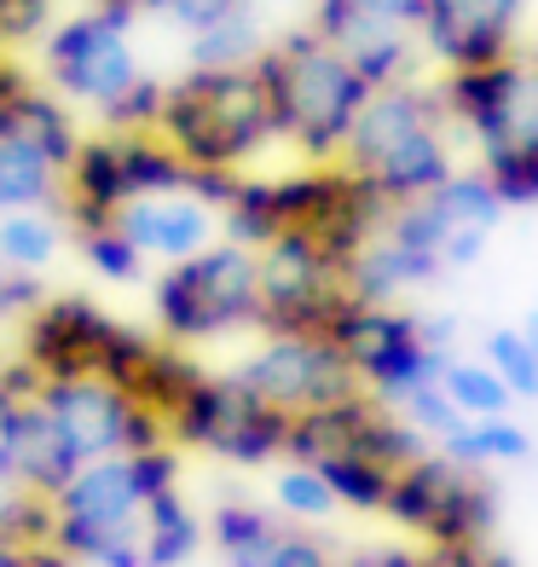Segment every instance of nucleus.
Returning a JSON list of instances; mask_svg holds the SVG:
<instances>
[{"instance_id": "393cba45", "label": "nucleus", "mask_w": 538, "mask_h": 567, "mask_svg": "<svg viewBox=\"0 0 538 567\" xmlns=\"http://www.w3.org/2000/svg\"><path fill=\"white\" fill-rule=\"evenodd\" d=\"M197 550H203V522L174 486V493H163L145 509V561L151 567H186Z\"/></svg>"}, {"instance_id": "9d476101", "label": "nucleus", "mask_w": 538, "mask_h": 567, "mask_svg": "<svg viewBox=\"0 0 538 567\" xmlns=\"http://www.w3.org/2000/svg\"><path fill=\"white\" fill-rule=\"evenodd\" d=\"M127 30H134V12H111V7L75 12L46 30L41 64L64 105H87L99 116L116 93L139 82L145 70L134 59V47H127Z\"/></svg>"}, {"instance_id": "ea45409f", "label": "nucleus", "mask_w": 538, "mask_h": 567, "mask_svg": "<svg viewBox=\"0 0 538 567\" xmlns=\"http://www.w3.org/2000/svg\"><path fill=\"white\" fill-rule=\"evenodd\" d=\"M41 301H46L41 278H30V272H12L7 261H0V324H23V319H30Z\"/></svg>"}, {"instance_id": "58836bf2", "label": "nucleus", "mask_w": 538, "mask_h": 567, "mask_svg": "<svg viewBox=\"0 0 538 567\" xmlns=\"http://www.w3.org/2000/svg\"><path fill=\"white\" fill-rule=\"evenodd\" d=\"M337 567H423V545H405V538H365V545L337 550Z\"/></svg>"}, {"instance_id": "37998d69", "label": "nucleus", "mask_w": 538, "mask_h": 567, "mask_svg": "<svg viewBox=\"0 0 538 567\" xmlns=\"http://www.w3.org/2000/svg\"><path fill=\"white\" fill-rule=\"evenodd\" d=\"M486 238H493V231H475V226H452V231H446V244H441V267H446V272H469V267L480 261Z\"/></svg>"}, {"instance_id": "a211bd4d", "label": "nucleus", "mask_w": 538, "mask_h": 567, "mask_svg": "<svg viewBox=\"0 0 538 567\" xmlns=\"http://www.w3.org/2000/svg\"><path fill=\"white\" fill-rule=\"evenodd\" d=\"M441 272H446V267H441V255L400 244L394 231H376V238L348 261V296L394 307V301H405L412 290H423V284H434Z\"/></svg>"}, {"instance_id": "b1692460", "label": "nucleus", "mask_w": 538, "mask_h": 567, "mask_svg": "<svg viewBox=\"0 0 538 567\" xmlns=\"http://www.w3.org/2000/svg\"><path fill=\"white\" fill-rule=\"evenodd\" d=\"M313 470L330 481L337 504L353 509V515H382V504H389V486H394V475H400V470H389V463H376V457H365V452H330V457L313 463Z\"/></svg>"}, {"instance_id": "c03bdc74", "label": "nucleus", "mask_w": 538, "mask_h": 567, "mask_svg": "<svg viewBox=\"0 0 538 567\" xmlns=\"http://www.w3.org/2000/svg\"><path fill=\"white\" fill-rule=\"evenodd\" d=\"M0 567H41V545H12V538H0Z\"/></svg>"}, {"instance_id": "7c9ffc66", "label": "nucleus", "mask_w": 538, "mask_h": 567, "mask_svg": "<svg viewBox=\"0 0 538 567\" xmlns=\"http://www.w3.org/2000/svg\"><path fill=\"white\" fill-rule=\"evenodd\" d=\"M163 99H168V82L163 75H139L127 93H116L99 122H105V134H157L163 122Z\"/></svg>"}, {"instance_id": "4c0bfd02", "label": "nucleus", "mask_w": 538, "mask_h": 567, "mask_svg": "<svg viewBox=\"0 0 538 567\" xmlns=\"http://www.w3.org/2000/svg\"><path fill=\"white\" fill-rule=\"evenodd\" d=\"M480 168L493 174V186L509 209H532L538 203V151L532 157H498V163H480Z\"/></svg>"}, {"instance_id": "c756f323", "label": "nucleus", "mask_w": 538, "mask_h": 567, "mask_svg": "<svg viewBox=\"0 0 538 567\" xmlns=\"http://www.w3.org/2000/svg\"><path fill=\"white\" fill-rule=\"evenodd\" d=\"M261 23H255V12H232L226 23H215V30L192 35V64L197 70H249L255 59H261Z\"/></svg>"}, {"instance_id": "dca6fc26", "label": "nucleus", "mask_w": 538, "mask_h": 567, "mask_svg": "<svg viewBox=\"0 0 538 567\" xmlns=\"http://www.w3.org/2000/svg\"><path fill=\"white\" fill-rule=\"evenodd\" d=\"M122 231L139 244L145 261H192L197 249H209L220 238V215L209 209L203 197L192 192H163V197H139V203H127V209L116 215Z\"/></svg>"}, {"instance_id": "412c9836", "label": "nucleus", "mask_w": 538, "mask_h": 567, "mask_svg": "<svg viewBox=\"0 0 538 567\" xmlns=\"http://www.w3.org/2000/svg\"><path fill=\"white\" fill-rule=\"evenodd\" d=\"M203 377H209V371H203L197 359H192V348H179V342H163V337H157V348L145 353V365L134 371V382H127V394H134L145 411H157V417L168 423L174 405L186 400Z\"/></svg>"}, {"instance_id": "9b49d317", "label": "nucleus", "mask_w": 538, "mask_h": 567, "mask_svg": "<svg viewBox=\"0 0 538 567\" xmlns=\"http://www.w3.org/2000/svg\"><path fill=\"white\" fill-rule=\"evenodd\" d=\"M41 405L53 411L64 446L82 463L168 441V423L157 411H145L127 389H116L111 377H53V382H41Z\"/></svg>"}, {"instance_id": "423d86ee", "label": "nucleus", "mask_w": 538, "mask_h": 567, "mask_svg": "<svg viewBox=\"0 0 538 567\" xmlns=\"http://www.w3.org/2000/svg\"><path fill=\"white\" fill-rule=\"evenodd\" d=\"M290 411H278L272 400H261L249 382L232 377H203L197 389L174 405L168 417V441L203 452V457H220V463H238V470H267V463L284 457L290 446Z\"/></svg>"}, {"instance_id": "f3484780", "label": "nucleus", "mask_w": 538, "mask_h": 567, "mask_svg": "<svg viewBox=\"0 0 538 567\" xmlns=\"http://www.w3.org/2000/svg\"><path fill=\"white\" fill-rule=\"evenodd\" d=\"M64 163L35 140V127L12 105H0V215L12 209H59L64 203Z\"/></svg>"}, {"instance_id": "a19ab883", "label": "nucleus", "mask_w": 538, "mask_h": 567, "mask_svg": "<svg viewBox=\"0 0 538 567\" xmlns=\"http://www.w3.org/2000/svg\"><path fill=\"white\" fill-rule=\"evenodd\" d=\"M53 18V0H0V47L35 41Z\"/></svg>"}, {"instance_id": "aec40b11", "label": "nucleus", "mask_w": 538, "mask_h": 567, "mask_svg": "<svg viewBox=\"0 0 538 567\" xmlns=\"http://www.w3.org/2000/svg\"><path fill=\"white\" fill-rule=\"evenodd\" d=\"M284 515L267 509V504H255V498H226L215 509V522H209V538H215V550H220V567H267L272 550H278V538H284Z\"/></svg>"}, {"instance_id": "e433bc0d", "label": "nucleus", "mask_w": 538, "mask_h": 567, "mask_svg": "<svg viewBox=\"0 0 538 567\" xmlns=\"http://www.w3.org/2000/svg\"><path fill=\"white\" fill-rule=\"evenodd\" d=\"M249 0H145V12H163L174 18L186 35H203V30H215V23H226L232 12H244Z\"/></svg>"}, {"instance_id": "1a4fd4ad", "label": "nucleus", "mask_w": 538, "mask_h": 567, "mask_svg": "<svg viewBox=\"0 0 538 567\" xmlns=\"http://www.w3.org/2000/svg\"><path fill=\"white\" fill-rule=\"evenodd\" d=\"M446 116L475 140L480 163L538 151V59H504L486 70H446Z\"/></svg>"}, {"instance_id": "72a5a7b5", "label": "nucleus", "mask_w": 538, "mask_h": 567, "mask_svg": "<svg viewBox=\"0 0 538 567\" xmlns=\"http://www.w3.org/2000/svg\"><path fill=\"white\" fill-rule=\"evenodd\" d=\"M0 538L12 545H53L59 538V509L41 493H7L0 498Z\"/></svg>"}, {"instance_id": "f8f14e48", "label": "nucleus", "mask_w": 538, "mask_h": 567, "mask_svg": "<svg viewBox=\"0 0 538 567\" xmlns=\"http://www.w3.org/2000/svg\"><path fill=\"white\" fill-rule=\"evenodd\" d=\"M261 255V319L255 330H324L348 301V272L313 231H278Z\"/></svg>"}, {"instance_id": "79ce46f5", "label": "nucleus", "mask_w": 538, "mask_h": 567, "mask_svg": "<svg viewBox=\"0 0 538 567\" xmlns=\"http://www.w3.org/2000/svg\"><path fill=\"white\" fill-rule=\"evenodd\" d=\"M423 567H509L493 545H423Z\"/></svg>"}, {"instance_id": "7ed1b4c3", "label": "nucleus", "mask_w": 538, "mask_h": 567, "mask_svg": "<svg viewBox=\"0 0 538 567\" xmlns=\"http://www.w3.org/2000/svg\"><path fill=\"white\" fill-rule=\"evenodd\" d=\"M157 134L179 151L186 168H232L244 174L278 140L272 99L261 70H186L168 82Z\"/></svg>"}, {"instance_id": "2f4dec72", "label": "nucleus", "mask_w": 538, "mask_h": 567, "mask_svg": "<svg viewBox=\"0 0 538 567\" xmlns=\"http://www.w3.org/2000/svg\"><path fill=\"white\" fill-rule=\"evenodd\" d=\"M486 365H493L516 400H538V348L527 342L521 324H504L486 337Z\"/></svg>"}, {"instance_id": "bb28decb", "label": "nucleus", "mask_w": 538, "mask_h": 567, "mask_svg": "<svg viewBox=\"0 0 538 567\" xmlns=\"http://www.w3.org/2000/svg\"><path fill=\"white\" fill-rule=\"evenodd\" d=\"M428 203L441 209L446 226H475V231H493V226L504 220V209H509V203L498 197V186H493V174H486V168H457Z\"/></svg>"}, {"instance_id": "6ab92c4d", "label": "nucleus", "mask_w": 538, "mask_h": 567, "mask_svg": "<svg viewBox=\"0 0 538 567\" xmlns=\"http://www.w3.org/2000/svg\"><path fill=\"white\" fill-rule=\"evenodd\" d=\"M423 23V0H319L313 12V30L324 41H337L342 53L365 47L376 35H400V30H417Z\"/></svg>"}, {"instance_id": "a878e982", "label": "nucleus", "mask_w": 538, "mask_h": 567, "mask_svg": "<svg viewBox=\"0 0 538 567\" xmlns=\"http://www.w3.org/2000/svg\"><path fill=\"white\" fill-rule=\"evenodd\" d=\"M441 389L452 394V405L464 411L469 423H480V417H509V411L521 405L516 394H509V382L486 365V359H446Z\"/></svg>"}, {"instance_id": "c85d7f7f", "label": "nucleus", "mask_w": 538, "mask_h": 567, "mask_svg": "<svg viewBox=\"0 0 538 567\" xmlns=\"http://www.w3.org/2000/svg\"><path fill=\"white\" fill-rule=\"evenodd\" d=\"M272 509L284 515V522H301V527H324L330 515H337V493H330V481L313 470V463H290L284 457V470H278L272 481Z\"/></svg>"}, {"instance_id": "f704fd0d", "label": "nucleus", "mask_w": 538, "mask_h": 567, "mask_svg": "<svg viewBox=\"0 0 538 567\" xmlns=\"http://www.w3.org/2000/svg\"><path fill=\"white\" fill-rule=\"evenodd\" d=\"M394 411H400V417H405V423H412V429L423 434L428 446H441V441H446L452 429H464V423H469L464 411L452 405V394L441 389V382H428V389H417L412 400H400Z\"/></svg>"}, {"instance_id": "f03ea898", "label": "nucleus", "mask_w": 538, "mask_h": 567, "mask_svg": "<svg viewBox=\"0 0 538 567\" xmlns=\"http://www.w3.org/2000/svg\"><path fill=\"white\" fill-rule=\"evenodd\" d=\"M255 70L267 82L278 140L301 151L307 163H342V145L371 99L365 75L353 70L342 47L324 41L319 30H296L284 41H272L255 59Z\"/></svg>"}, {"instance_id": "ddd939ff", "label": "nucleus", "mask_w": 538, "mask_h": 567, "mask_svg": "<svg viewBox=\"0 0 538 567\" xmlns=\"http://www.w3.org/2000/svg\"><path fill=\"white\" fill-rule=\"evenodd\" d=\"M238 377L278 411H290V417H307V411H324L359 394L353 365L324 330H272L238 365Z\"/></svg>"}, {"instance_id": "a18cd8bd", "label": "nucleus", "mask_w": 538, "mask_h": 567, "mask_svg": "<svg viewBox=\"0 0 538 567\" xmlns=\"http://www.w3.org/2000/svg\"><path fill=\"white\" fill-rule=\"evenodd\" d=\"M521 330H527V342H532V348H538V307H532V313H527V319H521Z\"/></svg>"}, {"instance_id": "473e14b6", "label": "nucleus", "mask_w": 538, "mask_h": 567, "mask_svg": "<svg viewBox=\"0 0 538 567\" xmlns=\"http://www.w3.org/2000/svg\"><path fill=\"white\" fill-rule=\"evenodd\" d=\"M353 70L365 75V87H400V82H412V30H400V35H376L365 47H353Z\"/></svg>"}, {"instance_id": "39448f33", "label": "nucleus", "mask_w": 538, "mask_h": 567, "mask_svg": "<svg viewBox=\"0 0 538 567\" xmlns=\"http://www.w3.org/2000/svg\"><path fill=\"white\" fill-rule=\"evenodd\" d=\"M324 337L342 348V359L359 377V389L376 394L382 405H400L417 389H428V382H441L446 359H452L441 348H428L423 313H412V307H400V301L382 307V301L348 296L337 307V319L324 324Z\"/></svg>"}, {"instance_id": "4468645a", "label": "nucleus", "mask_w": 538, "mask_h": 567, "mask_svg": "<svg viewBox=\"0 0 538 567\" xmlns=\"http://www.w3.org/2000/svg\"><path fill=\"white\" fill-rule=\"evenodd\" d=\"M122 319H111L93 296H46L18 324V359L41 382L53 377H105Z\"/></svg>"}, {"instance_id": "6e6552de", "label": "nucleus", "mask_w": 538, "mask_h": 567, "mask_svg": "<svg viewBox=\"0 0 538 567\" xmlns=\"http://www.w3.org/2000/svg\"><path fill=\"white\" fill-rule=\"evenodd\" d=\"M382 515L417 545H493L498 493L480 481V470H464L446 452H423L394 475Z\"/></svg>"}, {"instance_id": "5701e85b", "label": "nucleus", "mask_w": 538, "mask_h": 567, "mask_svg": "<svg viewBox=\"0 0 538 567\" xmlns=\"http://www.w3.org/2000/svg\"><path fill=\"white\" fill-rule=\"evenodd\" d=\"M434 452H446L452 463H464V470H493V463H527L532 434L516 423V411H509V417H480V423L452 429Z\"/></svg>"}, {"instance_id": "cd10ccee", "label": "nucleus", "mask_w": 538, "mask_h": 567, "mask_svg": "<svg viewBox=\"0 0 538 567\" xmlns=\"http://www.w3.org/2000/svg\"><path fill=\"white\" fill-rule=\"evenodd\" d=\"M70 238H75L82 261H87L99 278H111V284H134V278H145V255H139V244L122 231L116 215H111V220H75V226H70Z\"/></svg>"}, {"instance_id": "f257e3e1", "label": "nucleus", "mask_w": 538, "mask_h": 567, "mask_svg": "<svg viewBox=\"0 0 538 567\" xmlns=\"http://www.w3.org/2000/svg\"><path fill=\"white\" fill-rule=\"evenodd\" d=\"M179 486V446H145V452H116L82 463L64 493L53 498L59 509V538L82 567H151L145 561V509L163 493Z\"/></svg>"}, {"instance_id": "20e7f679", "label": "nucleus", "mask_w": 538, "mask_h": 567, "mask_svg": "<svg viewBox=\"0 0 538 567\" xmlns=\"http://www.w3.org/2000/svg\"><path fill=\"white\" fill-rule=\"evenodd\" d=\"M151 307H157L163 342L179 348H203L232 337V330H255V319H261V255L249 244L215 238L192 261H174L157 272Z\"/></svg>"}, {"instance_id": "2eb2a0df", "label": "nucleus", "mask_w": 538, "mask_h": 567, "mask_svg": "<svg viewBox=\"0 0 538 567\" xmlns=\"http://www.w3.org/2000/svg\"><path fill=\"white\" fill-rule=\"evenodd\" d=\"M532 0H423L417 35L446 70H486L516 59V30Z\"/></svg>"}, {"instance_id": "c9c22d12", "label": "nucleus", "mask_w": 538, "mask_h": 567, "mask_svg": "<svg viewBox=\"0 0 538 567\" xmlns=\"http://www.w3.org/2000/svg\"><path fill=\"white\" fill-rule=\"evenodd\" d=\"M267 567H337V545H330V538H324L319 527H301V522H290Z\"/></svg>"}, {"instance_id": "4be33fe9", "label": "nucleus", "mask_w": 538, "mask_h": 567, "mask_svg": "<svg viewBox=\"0 0 538 567\" xmlns=\"http://www.w3.org/2000/svg\"><path fill=\"white\" fill-rule=\"evenodd\" d=\"M70 238V226L59 220V209H12L0 215V261L12 272L41 278L46 267L59 261V249Z\"/></svg>"}, {"instance_id": "0eeeda50", "label": "nucleus", "mask_w": 538, "mask_h": 567, "mask_svg": "<svg viewBox=\"0 0 538 567\" xmlns=\"http://www.w3.org/2000/svg\"><path fill=\"white\" fill-rule=\"evenodd\" d=\"M192 168L179 163V151L163 134H93L82 140L75 163L64 174V226L75 220H111L139 197L186 192Z\"/></svg>"}]
</instances>
